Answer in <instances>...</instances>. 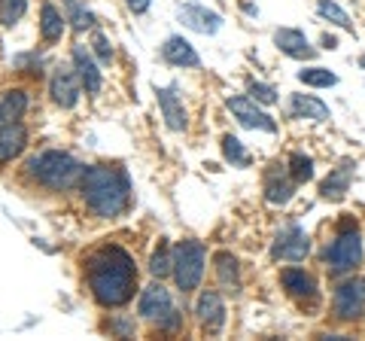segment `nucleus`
Masks as SVG:
<instances>
[{
  "mask_svg": "<svg viewBox=\"0 0 365 341\" xmlns=\"http://www.w3.org/2000/svg\"><path fill=\"white\" fill-rule=\"evenodd\" d=\"M359 64H362V67H365V55H362V58H359Z\"/></svg>",
  "mask_w": 365,
  "mask_h": 341,
  "instance_id": "c9c22d12",
  "label": "nucleus"
},
{
  "mask_svg": "<svg viewBox=\"0 0 365 341\" xmlns=\"http://www.w3.org/2000/svg\"><path fill=\"white\" fill-rule=\"evenodd\" d=\"M61 4H64V13H67L64 19L71 21V25H73L76 31H86V28L95 25V16H91L88 9H86L83 4H79V0H61Z\"/></svg>",
  "mask_w": 365,
  "mask_h": 341,
  "instance_id": "393cba45",
  "label": "nucleus"
},
{
  "mask_svg": "<svg viewBox=\"0 0 365 341\" xmlns=\"http://www.w3.org/2000/svg\"><path fill=\"white\" fill-rule=\"evenodd\" d=\"M280 283H283V290H287L292 299H299L304 305L307 302H317V280L307 275L304 268H283L280 271Z\"/></svg>",
  "mask_w": 365,
  "mask_h": 341,
  "instance_id": "ddd939ff",
  "label": "nucleus"
},
{
  "mask_svg": "<svg viewBox=\"0 0 365 341\" xmlns=\"http://www.w3.org/2000/svg\"><path fill=\"white\" fill-rule=\"evenodd\" d=\"M73 67H76L79 79H83V88H86V92H88V95H98L101 86H104V76H101L98 64H95V58L88 55L86 46H73Z\"/></svg>",
  "mask_w": 365,
  "mask_h": 341,
  "instance_id": "f3484780",
  "label": "nucleus"
},
{
  "mask_svg": "<svg viewBox=\"0 0 365 341\" xmlns=\"http://www.w3.org/2000/svg\"><path fill=\"white\" fill-rule=\"evenodd\" d=\"M83 170L86 168L79 165L71 153H61V150H43L28 158V174L37 180L40 186L55 189V192L76 186L79 180H83Z\"/></svg>",
  "mask_w": 365,
  "mask_h": 341,
  "instance_id": "7ed1b4c3",
  "label": "nucleus"
},
{
  "mask_svg": "<svg viewBox=\"0 0 365 341\" xmlns=\"http://www.w3.org/2000/svg\"><path fill=\"white\" fill-rule=\"evenodd\" d=\"M150 271H153V278H168L170 271H174V256H170V250L168 247H158L155 253H153V263H150Z\"/></svg>",
  "mask_w": 365,
  "mask_h": 341,
  "instance_id": "7c9ffc66",
  "label": "nucleus"
},
{
  "mask_svg": "<svg viewBox=\"0 0 365 341\" xmlns=\"http://www.w3.org/2000/svg\"><path fill=\"white\" fill-rule=\"evenodd\" d=\"M299 79L304 86H314V88H329L338 83V76L332 71H326V67H307V71H299Z\"/></svg>",
  "mask_w": 365,
  "mask_h": 341,
  "instance_id": "bb28decb",
  "label": "nucleus"
},
{
  "mask_svg": "<svg viewBox=\"0 0 365 341\" xmlns=\"http://www.w3.org/2000/svg\"><path fill=\"white\" fill-rule=\"evenodd\" d=\"M228 110L235 113V119L244 125V128H259V131H277V122H274L268 113H262L256 107V101L253 98H247V95H235V98H228Z\"/></svg>",
  "mask_w": 365,
  "mask_h": 341,
  "instance_id": "1a4fd4ad",
  "label": "nucleus"
},
{
  "mask_svg": "<svg viewBox=\"0 0 365 341\" xmlns=\"http://www.w3.org/2000/svg\"><path fill=\"white\" fill-rule=\"evenodd\" d=\"M79 88H83V79H79L76 73V67H55V73H52V83H49V92H52V101L58 107L64 110H71L76 107V101H79Z\"/></svg>",
  "mask_w": 365,
  "mask_h": 341,
  "instance_id": "6e6552de",
  "label": "nucleus"
},
{
  "mask_svg": "<svg viewBox=\"0 0 365 341\" xmlns=\"http://www.w3.org/2000/svg\"><path fill=\"white\" fill-rule=\"evenodd\" d=\"M317 13L323 16V19H329V21H335L338 28H344V31H353V21H350V16L341 9L335 0H317Z\"/></svg>",
  "mask_w": 365,
  "mask_h": 341,
  "instance_id": "a878e982",
  "label": "nucleus"
},
{
  "mask_svg": "<svg viewBox=\"0 0 365 341\" xmlns=\"http://www.w3.org/2000/svg\"><path fill=\"white\" fill-rule=\"evenodd\" d=\"M195 314H198V323L207 329V332H220V329L225 326V305H222V295L213 292V290H204V292L198 295Z\"/></svg>",
  "mask_w": 365,
  "mask_h": 341,
  "instance_id": "9d476101",
  "label": "nucleus"
},
{
  "mask_svg": "<svg viewBox=\"0 0 365 341\" xmlns=\"http://www.w3.org/2000/svg\"><path fill=\"white\" fill-rule=\"evenodd\" d=\"M64 21H67V19L58 13V6H55V4H43V6H40V34H43L46 43L61 40Z\"/></svg>",
  "mask_w": 365,
  "mask_h": 341,
  "instance_id": "b1692460",
  "label": "nucleus"
},
{
  "mask_svg": "<svg viewBox=\"0 0 365 341\" xmlns=\"http://www.w3.org/2000/svg\"><path fill=\"white\" fill-rule=\"evenodd\" d=\"M250 95H253L256 104H274L277 101V92L265 83H250Z\"/></svg>",
  "mask_w": 365,
  "mask_h": 341,
  "instance_id": "2f4dec72",
  "label": "nucleus"
},
{
  "mask_svg": "<svg viewBox=\"0 0 365 341\" xmlns=\"http://www.w3.org/2000/svg\"><path fill=\"white\" fill-rule=\"evenodd\" d=\"M359 263H362V238H359V229L338 232V238L326 250L329 275H332V278L350 275L353 268H359Z\"/></svg>",
  "mask_w": 365,
  "mask_h": 341,
  "instance_id": "39448f33",
  "label": "nucleus"
},
{
  "mask_svg": "<svg viewBox=\"0 0 365 341\" xmlns=\"http://www.w3.org/2000/svg\"><path fill=\"white\" fill-rule=\"evenodd\" d=\"M180 21L189 31H198V34H216L222 28V16L213 13V9H207V6H198V4L182 6L180 9Z\"/></svg>",
  "mask_w": 365,
  "mask_h": 341,
  "instance_id": "f8f14e48",
  "label": "nucleus"
},
{
  "mask_svg": "<svg viewBox=\"0 0 365 341\" xmlns=\"http://www.w3.org/2000/svg\"><path fill=\"white\" fill-rule=\"evenodd\" d=\"M25 110H28V95L21 88H9V92L0 95V125L19 122Z\"/></svg>",
  "mask_w": 365,
  "mask_h": 341,
  "instance_id": "5701e85b",
  "label": "nucleus"
},
{
  "mask_svg": "<svg viewBox=\"0 0 365 341\" xmlns=\"http://www.w3.org/2000/svg\"><path fill=\"white\" fill-rule=\"evenodd\" d=\"M25 9H28V0H0V25L13 28L25 16Z\"/></svg>",
  "mask_w": 365,
  "mask_h": 341,
  "instance_id": "c85d7f7f",
  "label": "nucleus"
},
{
  "mask_svg": "<svg viewBox=\"0 0 365 341\" xmlns=\"http://www.w3.org/2000/svg\"><path fill=\"white\" fill-rule=\"evenodd\" d=\"M204 263H207V253H204L201 241H180L174 247V280L182 292L198 290V283L204 278Z\"/></svg>",
  "mask_w": 365,
  "mask_h": 341,
  "instance_id": "20e7f679",
  "label": "nucleus"
},
{
  "mask_svg": "<svg viewBox=\"0 0 365 341\" xmlns=\"http://www.w3.org/2000/svg\"><path fill=\"white\" fill-rule=\"evenodd\" d=\"M83 198L86 208L101 220H116L131 201V180L119 165H91L83 170Z\"/></svg>",
  "mask_w": 365,
  "mask_h": 341,
  "instance_id": "f03ea898",
  "label": "nucleus"
},
{
  "mask_svg": "<svg viewBox=\"0 0 365 341\" xmlns=\"http://www.w3.org/2000/svg\"><path fill=\"white\" fill-rule=\"evenodd\" d=\"M158 107H162V116L168 122L170 131H182L189 125V116H186V107H182V101L177 98L174 88H158Z\"/></svg>",
  "mask_w": 365,
  "mask_h": 341,
  "instance_id": "6ab92c4d",
  "label": "nucleus"
},
{
  "mask_svg": "<svg viewBox=\"0 0 365 341\" xmlns=\"http://www.w3.org/2000/svg\"><path fill=\"white\" fill-rule=\"evenodd\" d=\"M307 253H311V241H307L304 229L295 225V223H287L277 232V241H274V247H271V256L283 259V263H302Z\"/></svg>",
  "mask_w": 365,
  "mask_h": 341,
  "instance_id": "423d86ee",
  "label": "nucleus"
},
{
  "mask_svg": "<svg viewBox=\"0 0 365 341\" xmlns=\"http://www.w3.org/2000/svg\"><path fill=\"white\" fill-rule=\"evenodd\" d=\"M137 308H140V314L146 317V320L158 323L174 311V302H170V292L162 287V283H153V287H146L140 292V305H137Z\"/></svg>",
  "mask_w": 365,
  "mask_h": 341,
  "instance_id": "9b49d317",
  "label": "nucleus"
},
{
  "mask_svg": "<svg viewBox=\"0 0 365 341\" xmlns=\"http://www.w3.org/2000/svg\"><path fill=\"white\" fill-rule=\"evenodd\" d=\"M95 52H98L101 64H110L113 61V46H110V40L104 37V34H95Z\"/></svg>",
  "mask_w": 365,
  "mask_h": 341,
  "instance_id": "473e14b6",
  "label": "nucleus"
},
{
  "mask_svg": "<svg viewBox=\"0 0 365 341\" xmlns=\"http://www.w3.org/2000/svg\"><path fill=\"white\" fill-rule=\"evenodd\" d=\"M25 143H28V131L21 122L0 125V165L13 162V158L25 150Z\"/></svg>",
  "mask_w": 365,
  "mask_h": 341,
  "instance_id": "a211bd4d",
  "label": "nucleus"
},
{
  "mask_svg": "<svg viewBox=\"0 0 365 341\" xmlns=\"http://www.w3.org/2000/svg\"><path fill=\"white\" fill-rule=\"evenodd\" d=\"M125 4H128V9H131L134 16H140V13L150 9V0H125Z\"/></svg>",
  "mask_w": 365,
  "mask_h": 341,
  "instance_id": "72a5a7b5",
  "label": "nucleus"
},
{
  "mask_svg": "<svg viewBox=\"0 0 365 341\" xmlns=\"http://www.w3.org/2000/svg\"><path fill=\"white\" fill-rule=\"evenodd\" d=\"M295 186L299 183L292 180V174H287L280 165H274L265 174V198L271 204H287L295 195Z\"/></svg>",
  "mask_w": 365,
  "mask_h": 341,
  "instance_id": "2eb2a0df",
  "label": "nucleus"
},
{
  "mask_svg": "<svg viewBox=\"0 0 365 341\" xmlns=\"http://www.w3.org/2000/svg\"><path fill=\"white\" fill-rule=\"evenodd\" d=\"M289 113L295 119H314V122H326L329 119V107L314 95H292Z\"/></svg>",
  "mask_w": 365,
  "mask_h": 341,
  "instance_id": "4be33fe9",
  "label": "nucleus"
},
{
  "mask_svg": "<svg viewBox=\"0 0 365 341\" xmlns=\"http://www.w3.org/2000/svg\"><path fill=\"white\" fill-rule=\"evenodd\" d=\"M289 174H292L295 183H307V180H314V158L302 156V153H292L289 156Z\"/></svg>",
  "mask_w": 365,
  "mask_h": 341,
  "instance_id": "cd10ccee",
  "label": "nucleus"
},
{
  "mask_svg": "<svg viewBox=\"0 0 365 341\" xmlns=\"http://www.w3.org/2000/svg\"><path fill=\"white\" fill-rule=\"evenodd\" d=\"M323 46H326V49H335V46H338V40H335V37H329V34H326V37H323Z\"/></svg>",
  "mask_w": 365,
  "mask_h": 341,
  "instance_id": "f704fd0d",
  "label": "nucleus"
},
{
  "mask_svg": "<svg viewBox=\"0 0 365 341\" xmlns=\"http://www.w3.org/2000/svg\"><path fill=\"white\" fill-rule=\"evenodd\" d=\"M222 156H225L232 165H241V168H247V165H250L247 150L241 146V141L232 138V134H225V138H222Z\"/></svg>",
  "mask_w": 365,
  "mask_h": 341,
  "instance_id": "c756f323",
  "label": "nucleus"
},
{
  "mask_svg": "<svg viewBox=\"0 0 365 341\" xmlns=\"http://www.w3.org/2000/svg\"><path fill=\"white\" fill-rule=\"evenodd\" d=\"M88 275V290L95 295L98 305L104 308H119L134 295L137 287V268L128 250H122L116 244H107L95 250L86 263Z\"/></svg>",
  "mask_w": 365,
  "mask_h": 341,
  "instance_id": "f257e3e1",
  "label": "nucleus"
},
{
  "mask_svg": "<svg viewBox=\"0 0 365 341\" xmlns=\"http://www.w3.org/2000/svg\"><path fill=\"white\" fill-rule=\"evenodd\" d=\"M332 308H335L338 320H359V317L365 314V280L353 278V280L341 283V287L335 290Z\"/></svg>",
  "mask_w": 365,
  "mask_h": 341,
  "instance_id": "0eeeda50",
  "label": "nucleus"
},
{
  "mask_svg": "<svg viewBox=\"0 0 365 341\" xmlns=\"http://www.w3.org/2000/svg\"><path fill=\"white\" fill-rule=\"evenodd\" d=\"M216 278H220L225 292H232V295L241 292V265H237V259L228 250L216 253Z\"/></svg>",
  "mask_w": 365,
  "mask_h": 341,
  "instance_id": "412c9836",
  "label": "nucleus"
},
{
  "mask_svg": "<svg viewBox=\"0 0 365 341\" xmlns=\"http://www.w3.org/2000/svg\"><path fill=\"white\" fill-rule=\"evenodd\" d=\"M162 58H165L168 64H174V67H198V64H201L195 46H192L189 40H182V37H168V40H165Z\"/></svg>",
  "mask_w": 365,
  "mask_h": 341,
  "instance_id": "aec40b11",
  "label": "nucleus"
},
{
  "mask_svg": "<svg viewBox=\"0 0 365 341\" xmlns=\"http://www.w3.org/2000/svg\"><path fill=\"white\" fill-rule=\"evenodd\" d=\"M274 43H277V49L283 55H289V58H314L317 55V49L307 43V37L299 28H277L274 31Z\"/></svg>",
  "mask_w": 365,
  "mask_h": 341,
  "instance_id": "4468645a",
  "label": "nucleus"
},
{
  "mask_svg": "<svg viewBox=\"0 0 365 341\" xmlns=\"http://www.w3.org/2000/svg\"><path fill=\"white\" fill-rule=\"evenodd\" d=\"M350 177H353V165L344 162L335 170H329V177L319 183V198L323 201H344V195L350 192Z\"/></svg>",
  "mask_w": 365,
  "mask_h": 341,
  "instance_id": "dca6fc26",
  "label": "nucleus"
}]
</instances>
